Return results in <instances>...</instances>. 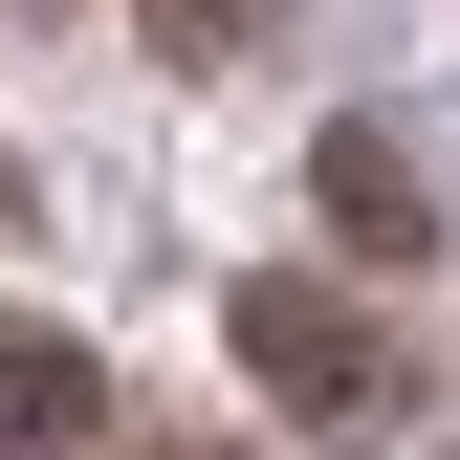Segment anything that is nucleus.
<instances>
[{
    "instance_id": "20e7f679",
    "label": "nucleus",
    "mask_w": 460,
    "mask_h": 460,
    "mask_svg": "<svg viewBox=\"0 0 460 460\" xmlns=\"http://www.w3.org/2000/svg\"><path fill=\"white\" fill-rule=\"evenodd\" d=\"M154 44H176V66H242V44H263V0H154Z\"/></svg>"
},
{
    "instance_id": "39448f33",
    "label": "nucleus",
    "mask_w": 460,
    "mask_h": 460,
    "mask_svg": "<svg viewBox=\"0 0 460 460\" xmlns=\"http://www.w3.org/2000/svg\"><path fill=\"white\" fill-rule=\"evenodd\" d=\"M132 460H219V438H132Z\"/></svg>"
},
{
    "instance_id": "7ed1b4c3",
    "label": "nucleus",
    "mask_w": 460,
    "mask_h": 460,
    "mask_svg": "<svg viewBox=\"0 0 460 460\" xmlns=\"http://www.w3.org/2000/svg\"><path fill=\"white\" fill-rule=\"evenodd\" d=\"M329 219H351L373 263H417V219H438V198H417V154H394V132H329Z\"/></svg>"
},
{
    "instance_id": "f257e3e1",
    "label": "nucleus",
    "mask_w": 460,
    "mask_h": 460,
    "mask_svg": "<svg viewBox=\"0 0 460 460\" xmlns=\"http://www.w3.org/2000/svg\"><path fill=\"white\" fill-rule=\"evenodd\" d=\"M242 373H263L307 438H417V351H394L351 285H307V263H263V285H242Z\"/></svg>"
},
{
    "instance_id": "f03ea898",
    "label": "nucleus",
    "mask_w": 460,
    "mask_h": 460,
    "mask_svg": "<svg viewBox=\"0 0 460 460\" xmlns=\"http://www.w3.org/2000/svg\"><path fill=\"white\" fill-rule=\"evenodd\" d=\"M88 417H110V373L66 351V329H0V460H66Z\"/></svg>"
}]
</instances>
